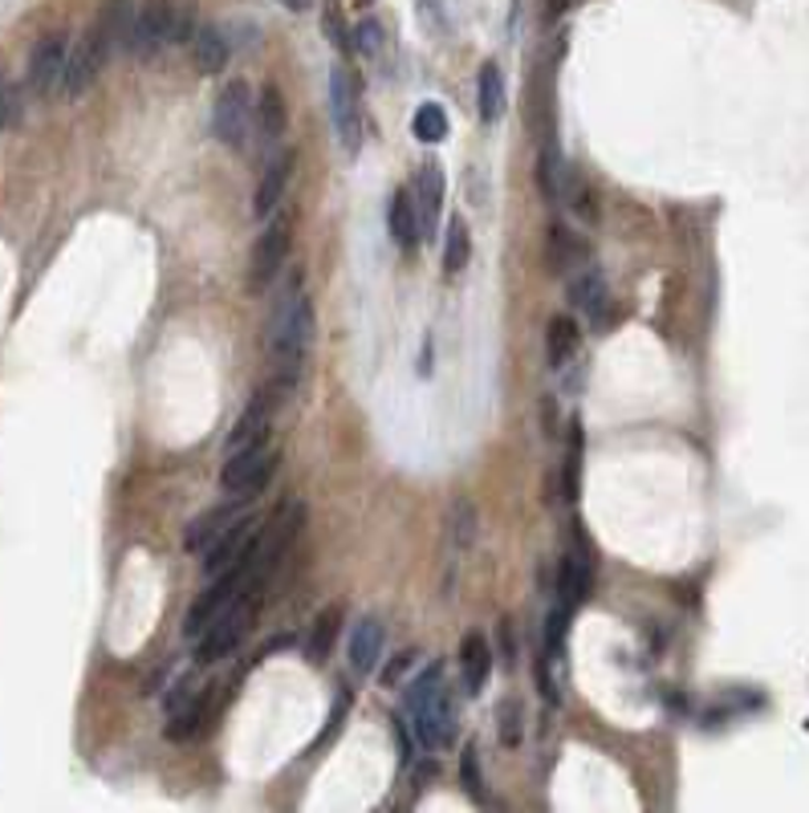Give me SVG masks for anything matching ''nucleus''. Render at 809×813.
<instances>
[{
  "label": "nucleus",
  "mask_w": 809,
  "mask_h": 813,
  "mask_svg": "<svg viewBox=\"0 0 809 813\" xmlns=\"http://www.w3.org/2000/svg\"><path fill=\"white\" fill-rule=\"evenodd\" d=\"M363 4H370V0H363Z\"/></svg>",
  "instance_id": "41"
},
{
  "label": "nucleus",
  "mask_w": 809,
  "mask_h": 813,
  "mask_svg": "<svg viewBox=\"0 0 809 813\" xmlns=\"http://www.w3.org/2000/svg\"><path fill=\"white\" fill-rule=\"evenodd\" d=\"M188 45H191V62H196L200 74H220V70L228 65V53H232L228 50V38L216 25L191 29Z\"/></svg>",
  "instance_id": "22"
},
{
  "label": "nucleus",
  "mask_w": 809,
  "mask_h": 813,
  "mask_svg": "<svg viewBox=\"0 0 809 813\" xmlns=\"http://www.w3.org/2000/svg\"><path fill=\"white\" fill-rule=\"evenodd\" d=\"M130 29H135V4L130 0H106L98 21L90 25V38L98 41L106 58H114L118 50H130Z\"/></svg>",
  "instance_id": "17"
},
{
  "label": "nucleus",
  "mask_w": 809,
  "mask_h": 813,
  "mask_svg": "<svg viewBox=\"0 0 809 813\" xmlns=\"http://www.w3.org/2000/svg\"><path fill=\"white\" fill-rule=\"evenodd\" d=\"M472 538H476V509L469 501H455L452 517H448V541H452V562H460V553H469Z\"/></svg>",
  "instance_id": "30"
},
{
  "label": "nucleus",
  "mask_w": 809,
  "mask_h": 813,
  "mask_svg": "<svg viewBox=\"0 0 809 813\" xmlns=\"http://www.w3.org/2000/svg\"><path fill=\"white\" fill-rule=\"evenodd\" d=\"M285 123H290L285 98H281V90L269 82V86L261 90V102H256V126H261V135L265 138H277V135H285Z\"/></svg>",
  "instance_id": "28"
},
{
  "label": "nucleus",
  "mask_w": 809,
  "mask_h": 813,
  "mask_svg": "<svg viewBox=\"0 0 809 813\" xmlns=\"http://www.w3.org/2000/svg\"><path fill=\"white\" fill-rule=\"evenodd\" d=\"M253 582H256V577H253V565H249V562L237 565V570H228V574H216L212 586L203 590L200 598L188 606V618H183V638H191V643H196V638H200L203 630H208V626H212L216 618H220V614L232 606V602L241 598V594L253 586Z\"/></svg>",
  "instance_id": "7"
},
{
  "label": "nucleus",
  "mask_w": 809,
  "mask_h": 813,
  "mask_svg": "<svg viewBox=\"0 0 809 813\" xmlns=\"http://www.w3.org/2000/svg\"><path fill=\"white\" fill-rule=\"evenodd\" d=\"M460 667H464V691L469 696H481L488 688V676H493V647L484 635H464L460 643Z\"/></svg>",
  "instance_id": "20"
},
{
  "label": "nucleus",
  "mask_w": 809,
  "mask_h": 813,
  "mask_svg": "<svg viewBox=\"0 0 809 813\" xmlns=\"http://www.w3.org/2000/svg\"><path fill=\"white\" fill-rule=\"evenodd\" d=\"M582 484V424L574 419V436H569V460H566V497L574 501Z\"/></svg>",
  "instance_id": "33"
},
{
  "label": "nucleus",
  "mask_w": 809,
  "mask_h": 813,
  "mask_svg": "<svg viewBox=\"0 0 809 813\" xmlns=\"http://www.w3.org/2000/svg\"><path fill=\"white\" fill-rule=\"evenodd\" d=\"M476 744L460 752V776H464V789H469L472 798H484V776H481V757H476Z\"/></svg>",
  "instance_id": "34"
},
{
  "label": "nucleus",
  "mask_w": 809,
  "mask_h": 813,
  "mask_svg": "<svg viewBox=\"0 0 809 813\" xmlns=\"http://www.w3.org/2000/svg\"><path fill=\"white\" fill-rule=\"evenodd\" d=\"M595 590V553H590V541L578 533L574 545H569L566 562H561V577H557V606L561 611H578Z\"/></svg>",
  "instance_id": "12"
},
{
  "label": "nucleus",
  "mask_w": 809,
  "mask_h": 813,
  "mask_svg": "<svg viewBox=\"0 0 809 813\" xmlns=\"http://www.w3.org/2000/svg\"><path fill=\"white\" fill-rule=\"evenodd\" d=\"M256 538H261V517H249L244 513L241 521L232 529H224L220 538L200 553V565L203 574L216 577V574H228V570H237V565H253V550H256Z\"/></svg>",
  "instance_id": "9"
},
{
  "label": "nucleus",
  "mask_w": 809,
  "mask_h": 813,
  "mask_svg": "<svg viewBox=\"0 0 809 813\" xmlns=\"http://www.w3.org/2000/svg\"><path fill=\"white\" fill-rule=\"evenodd\" d=\"M443 167L435 159H428L419 167L416 184H411V200H416V216H419V240L431 237L435 225H440V212H443Z\"/></svg>",
  "instance_id": "15"
},
{
  "label": "nucleus",
  "mask_w": 809,
  "mask_h": 813,
  "mask_svg": "<svg viewBox=\"0 0 809 813\" xmlns=\"http://www.w3.org/2000/svg\"><path fill=\"white\" fill-rule=\"evenodd\" d=\"M329 114H334V135L346 155L363 150L367 138V118H363V94H358V77L346 65L329 70Z\"/></svg>",
  "instance_id": "6"
},
{
  "label": "nucleus",
  "mask_w": 809,
  "mask_h": 813,
  "mask_svg": "<svg viewBox=\"0 0 809 813\" xmlns=\"http://www.w3.org/2000/svg\"><path fill=\"white\" fill-rule=\"evenodd\" d=\"M537 184H542V196L549 204L561 196V163H557V147H554V143H545L542 159H537Z\"/></svg>",
  "instance_id": "32"
},
{
  "label": "nucleus",
  "mask_w": 809,
  "mask_h": 813,
  "mask_svg": "<svg viewBox=\"0 0 809 813\" xmlns=\"http://www.w3.org/2000/svg\"><path fill=\"white\" fill-rule=\"evenodd\" d=\"M342 635V606H326V611L317 614L314 630H309V659L314 664H326L329 650H334V638Z\"/></svg>",
  "instance_id": "27"
},
{
  "label": "nucleus",
  "mask_w": 809,
  "mask_h": 813,
  "mask_svg": "<svg viewBox=\"0 0 809 813\" xmlns=\"http://www.w3.org/2000/svg\"><path fill=\"white\" fill-rule=\"evenodd\" d=\"M256 123V102H253V90L249 82L241 77H232L212 102V135L224 143V147L241 150L249 143V131Z\"/></svg>",
  "instance_id": "8"
},
{
  "label": "nucleus",
  "mask_w": 809,
  "mask_h": 813,
  "mask_svg": "<svg viewBox=\"0 0 809 813\" xmlns=\"http://www.w3.org/2000/svg\"><path fill=\"white\" fill-rule=\"evenodd\" d=\"M407 720H411V737L419 749H440L455 732V696L448 688L443 667H428L419 679H411L407 691Z\"/></svg>",
  "instance_id": "2"
},
{
  "label": "nucleus",
  "mask_w": 809,
  "mask_h": 813,
  "mask_svg": "<svg viewBox=\"0 0 809 813\" xmlns=\"http://www.w3.org/2000/svg\"><path fill=\"white\" fill-rule=\"evenodd\" d=\"M411 667H416V650H403V655H395L391 664L382 667V684H387V688H399V679H403Z\"/></svg>",
  "instance_id": "38"
},
{
  "label": "nucleus",
  "mask_w": 809,
  "mask_h": 813,
  "mask_svg": "<svg viewBox=\"0 0 809 813\" xmlns=\"http://www.w3.org/2000/svg\"><path fill=\"white\" fill-rule=\"evenodd\" d=\"M501 744H508V749L521 744V700L501 703Z\"/></svg>",
  "instance_id": "36"
},
{
  "label": "nucleus",
  "mask_w": 809,
  "mask_h": 813,
  "mask_svg": "<svg viewBox=\"0 0 809 813\" xmlns=\"http://www.w3.org/2000/svg\"><path fill=\"white\" fill-rule=\"evenodd\" d=\"M578 346H582L578 322H574V317H566V313H557L554 322H549V330H545V358H549V366H554V371H561L566 363H574Z\"/></svg>",
  "instance_id": "23"
},
{
  "label": "nucleus",
  "mask_w": 809,
  "mask_h": 813,
  "mask_svg": "<svg viewBox=\"0 0 809 813\" xmlns=\"http://www.w3.org/2000/svg\"><path fill=\"white\" fill-rule=\"evenodd\" d=\"M203 708H208V696L203 691H188L183 700H171V725H167V737L171 740H191L203 725Z\"/></svg>",
  "instance_id": "25"
},
{
  "label": "nucleus",
  "mask_w": 809,
  "mask_h": 813,
  "mask_svg": "<svg viewBox=\"0 0 809 813\" xmlns=\"http://www.w3.org/2000/svg\"><path fill=\"white\" fill-rule=\"evenodd\" d=\"M382 45H387V33H382V25L375 17H367V21L355 29V50H363L367 58H379Z\"/></svg>",
  "instance_id": "35"
},
{
  "label": "nucleus",
  "mask_w": 809,
  "mask_h": 813,
  "mask_svg": "<svg viewBox=\"0 0 809 813\" xmlns=\"http://www.w3.org/2000/svg\"><path fill=\"white\" fill-rule=\"evenodd\" d=\"M293 244V216H273L265 225V232L253 244V264H249V285L265 289L273 277L281 273V264L290 261Z\"/></svg>",
  "instance_id": "11"
},
{
  "label": "nucleus",
  "mask_w": 809,
  "mask_h": 813,
  "mask_svg": "<svg viewBox=\"0 0 809 813\" xmlns=\"http://www.w3.org/2000/svg\"><path fill=\"white\" fill-rule=\"evenodd\" d=\"M326 33H329V41H334V50H342V53L355 50V33L342 25V13H338V4H334V0L326 4Z\"/></svg>",
  "instance_id": "37"
},
{
  "label": "nucleus",
  "mask_w": 809,
  "mask_h": 813,
  "mask_svg": "<svg viewBox=\"0 0 809 813\" xmlns=\"http://www.w3.org/2000/svg\"><path fill=\"white\" fill-rule=\"evenodd\" d=\"M281 463V451L273 444H256V448H241V451H228L224 468H220V484H224L228 497H237V501H253L269 488L273 472H277Z\"/></svg>",
  "instance_id": "4"
},
{
  "label": "nucleus",
  "mask_w": 809,
  "mask_h": 813,
  "mask_svg": "<svg viewBox=\"0 0 809 813\" xmlns=\"http://www.w3.org/2000/svg\"><path fill=\"white\" fill-rule=\"evenodd\" d=\"M191 21L179 13L171 0H143L135 9V29H130V53L151 58L171 41H188Z\"/></svg>",
  "instance_id": "5"
},
{
  "label": "nucleus",
  "mask_w": 809,
  "mask_h": 813,
  "mask_svg": "<svg viewBox=\"0 0 809 813\" xmlns=\"http://www.w3.org/2000/svg\"><path fill=\"white\" fill-rule=\"evenodd\" d=\"M241 517H244L241 504H220V509H208V513H200L188 529H183V550L203 553L216 538H220V533H224V529L237 525Z\"/></svg>",
  "instance_id": "19"
},
{
  "label": "nucleus",
  "mask_w": 809,
  "mask_h": 813,
  "mask_svg": "<svg viewBox=\"0 0 809 813\" xmlns=\"http://www.w3.org/2000/svg\"><path fill=\"white\" fill-rule=\"evenodd\" d=\"M566 298L569 305L582 313V317H590V322H602V313H607V277H602V269L598 264H582V269H574V273L566 277Z\"/></svg>",
  "instance_id": "16"
},
{
  "label": "nucleus",
  "mask_w": 809,
  "mask_h": 813,
  "mask_svg": "<svg viewBox=\"0 0 809 813\" xmlns=\"http://www.w3.org/2000/svg\"><path fill=\"white\" fill-rule=\"evenodd\" d=\"M106 62H111V58H106L98 41L86 33V38H82L74 50H70V58H65V74H62V94H65V98H82V94H86V90L98 82V74L106 70Z\"/></svg>",
  "instance_id": "14"
},
{
  "label": "nucleus",
  "mask_w": 809,
  "mask_h": 813,
  "mask_svg": "<svg viewBox=\"0 0 809 813\" xmlns=\"http://www.w3.org/2000/svg\"><path fill=\"white\" fill-rule=\"evenodd\" d=\"M17 118V90L9 86V77H0V131Z\"/></svg>",
  "instance_id": "39"
},
{
  "label": "nucleus",
  "mask_w": 809,
  "mask_h": 813,
  "mask_svg": "<svg viewBox=\"0 0 809 813\" xmlns=\"http://www.w3.org/2000/svg\"><path fill=\"white\" fill-rule=\"evenodd\" d=\"M387 225H391L395 244H403V249H411V244L419 240V216H416V200H411V188H399L391 196Z\"/></svg>",
  "instance_id": "24"
},
{
  "label": "nucleus",
  "mask_w": 809,
  "mask_h": 813,
  "mask_svg": "<svg viewBox=\"0 0 809 813\" xmlns=\"http://www.w3.org/2000/svg\"><path fill=\"white\" fill-rule=\"evenodd\" d=\"M290 395V387L281 383V378H273L269 387H261L249 399V407L241 411V419H237V427L228 431V451H241V448H256V444H265L269 439V427H273V415H277V403Z\"/></svg>",
  "instance_id": "10"
},
{
  "label": "nucleus",
  "mask_w": 809,
  "mask_h": 813,
  "mask_svg": "<svg viewBox=\"0 0 809 813\" xmlns=\"http://www.w3.org/2000/svg\"><path fill=\"white\" fill-rule=\"evenodd\" d=\"M476 111H481L484 123H496L505 114V82H501V70L496 62H484L481 82H476Z\"/></svg>",
  "instance_id": "26"
},
{
  "label": "nucleus",
  "mask_w": 809,
  "mask_h": 813,
  "mask_svg": "<svg viewBox=\"0 0 809 813\" xmlns=\"http://www.w3.org/2000/svg\"><path fill=\"white\" fill-rule=\"evenodd\" d=\"M290 179H293V150H285L281 159L269 163L265 179H261V188H256V200H253V212L256 216H273L285 200V191H290Z\"/></svg>",
  "instance_id": "21"
},
{
  "label": "nucleus",
  "mask_w": 809,
  "mask_h": 813,
  "mask_svg": "<svg viewBox=\"0 0 809 813\" xmlns=\"http://www.w3.org/2000/svg\"><path fill=\"white\" fill-rule=\"evenodd\" d=\"M472 257V237H469V225H464V216H452L448 220V232H443V269L448 273H460Z\"/></svg>",
  "instance_id": "29"
},
{
  "label": "nucleus",
  "mask_w": 809,
  "mask_h": 813,
  "mask_svg": "<svg viewBox=\"0 0 809 813\" xmlns=\"http://www.w3.org/2000/svg\"><path fill=\"white\" fill-rule=\"evenodd\" d=\"M411 131H416L419 143H443L448 138V114H443L440 102H423L411 118Z\"/></svg>",
  "instance_id": "31"
},
{
  "label": "nucleus",
  "mask_w": 809,
  "mask_h": 813,
  "mask_svg": "<svg viewBox=\"0 0 809 813\" xmlns=\"http://www.w3.org/2000/svg\"><path fill=\"white\" fill-rule=\"evenodd\" d=\"M281 4H285V9H290V13H305V9H309V4H314V0H281Z\"/></svg>",
  "instance_id": "40"
},
{
  "label": "nucleus",
  "mask_w": 809,
  "mask_h": 813,
  "mask_svg": "<svg viewBox=\"0 0 809 813\" xmlns=\"http://www.w3.org/2000/svg\"><path fill=\"white\" fill-rule=\"evenodd\" d=\"M314 342V301L305 293L302 277H290V285L281 289L277 305L269 313V363L277 366V378L293 390V383L305 371V354Z\"/></svg>",
  "instance_id": "1"
},
{
  "label": "nucleus",
  "mask_w": 809,
  "mask_h": 813,
  "mask_svg": "<svg viewBox=\"0 0 809 813\" xmlns=\"http://www.w3.org/2000/svg\"><path fill=\"white\" fill-rule=\"evenodd\" d=\"M65 58H70L65 33L41 38L38 45H33V53H29V90H33V94H53V90H62Z\"/></svg>",
  "instance_id": "13"
},
{
  "label": "nucleus",
  "mask_w": 809,
  "mask_h": 813,
  "mask_svg": "<svg viewBox=\"0 0 809 813\" xmlns=\"http://www.w3.org/2000/svg\"><path fill=\"white\" fill-rule=\"evenodd\" d=\"M256 614H261V582H253L241 598L232 602V606H228V611L220 614V618H216L200 638H196V664L228 659V655L244 643V635L256 626Z\"/></svg>",
  "instance_id": "3"
},
{
  "label": "nucleus",
  "mask_w": 809,
  "mask_h": 813,
  "mask_svg": "<svg viewBox=\"0 0 809 813\" xmlns=\"http://www.w3.org/2000/svg\"><path fill=\"white\" fill-rule=\"evenodd\" d=\"M382 647H387V626L375 614H363L350 630V667L358 676H370L382 659Z\"/></svg>",
  "instance_id": "18"
}]
</instances>
